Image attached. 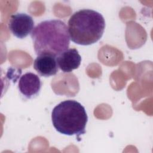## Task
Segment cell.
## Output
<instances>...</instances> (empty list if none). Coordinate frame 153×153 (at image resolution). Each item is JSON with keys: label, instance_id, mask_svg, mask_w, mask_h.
Wrapping results in <instances>:
<instances>
[{"label": "cell", "instance_id": "cell-1", "mask_svg": "<svg viewBox=\"0 0 153 153\" xmlns=\"http://www.w3.org/2000/svg\"><path fill=\"white\" fill-rule=\"evenodd\" d=\"M31 38L37 56L50 54L56 57L68 49L71 39L68 27L59 19L40 22L32 30Z\"/></svg>", "mask_w": 153, "mask_h": 153}, {"label": "cell", "instance_id": "cell-2", "mask_svg": "<svg viewBox=\"0 0 153 153\" xmlns=\"http://www.w3.org/2000/svg\"><path fill=\"white\" fill-rule=\"evenodd\" d=\"M68 24L70 39L81 45H89L97 42L105 29L103 16L90 9L76 11L71 16Z\"/></svg>", "mask_w": 153, "mask_h": 153}, {"label": "cell", "instance_id": "cell-3", "mask_svg": "<svg viewBox=\"0 0 153 153\" xmlns=\"http://www.w3.org/2000/svg\"><path fill=\"white\" fill-rule=\"evenodd\" d=\"M52 123L59 133L77 136L85 133L88 116L84 107L75 100H66L56 105L51 112Z\"/></svg>", "mask_w": 153, "mask_h": 153}, {"label": "cell", "instance_id": "cell-4", "mask_svg": "<svg viewBox=\"0 0 153 153\" xmlns=\"http://www.w3.org/2000/svg\"><path fill=\"white\" fill-rule=\"evenodd\" d=\"M8 28L14 36L23 39L33 30L34 21L30 16L26 13H18L11 16Z\"/></svg>", "mask_w": 153, "mask_h": 153}, {"label": "cell", "instance_id": "cell-5", "mask_svg": "<svg viewBox=\"0 0 153 153\" xmlns=\"http://www.w3.org/2000/svg\"><path fill=\"white\" fill-rule=\"evenodd\" d=\"M42 85L39 77L32 73L26 72L22 75L19 81V90L27 99L36 97L39 94Z\"/></svg>", "mask_w": 153, "mask_h": 153}, {"label": "cell", "instance_id": "cell-6", "mask_svg": "<svg viewBox=\"0 0 153 153\" xmlns=\"http://www.w3.org/2000/svg\"><path fill=\"white\" fill-rule=\"evenodd\" d=\"M58 67L63 72H71L78 68L81 57L75 48H68L56 56Z\"/></svg>", "mask_w": 153, "mask_h": 153}, {"label": "cell", "instance_id": "cell-7", "mask_svg": "<svg viewBox=\"0 0 153 153\" xmlns=\"http://www.w3.org/2000/svg\"><path fill=\"white\" fill-rule=\"evenodd\" d=\"M33 68L39 75L44 77L56 75L59 69L56 57L50 54L38 56L34 60Z\"/></svg>", "mask_w": 153, "mask_h": 153}]
</instances>
